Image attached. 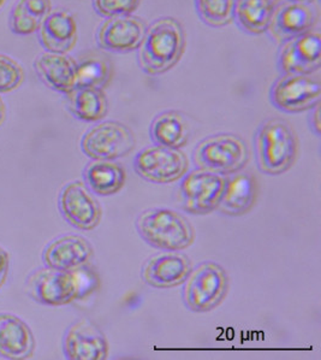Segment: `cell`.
I'll list each match as a JSON object with an SVG mask.
<instances>
[{"instance_id": "6da1fadb", "label": "cell", "mask_w": 321, "mask_h": 360, "mask_svg": "<svg viewBox=\"0 0 321 360\" xmlns=\"http://www.w3.org/2000/svg\"><path fill=\"white\" fill-rule=\"evenodd\" d=\"M185 50V34L173 17H160L147 27L138 47V65L148 75H162L180 62Z\"/></svg>"}, {"instance_id": "7a4b0ae2", "label": "cell", "mask_w": 321, "mask_h": 360, "mask_svg": "<svg viewBox=\"0 0 321 360\" xmlns=\"http://www.w3.org/2000/svg\"><path fill=\"white\" fill-rule=\"evenodd\" d=\"M254 148L260 172L267 175H280L295 163L299 141L288 121L270 118L256 129Z\"/></svg>"}, {"instance_id": "3957f363", "label": "cell", "mask_w": 321, "mask_h": 360, "mask_svg": "<svg viewBox=\"0 0 321 360\" xmlns=\"http://www.w3.org/2000/svg\"><path fill=\"white\" fill-rule=\"evenodd\" d=\"M136 231L148 245L164 251H182L194 243V228L175 210L155 207L142 211Z\"/></svg>"}, {"instance_id": "277c9868", "label": "cell", "mask_w": 321, "mask_h": 360, "mask_svg": "<svg viewBox=\"0 0 321 360\" xmlns=\"http://www.w3.org/2000/svg\"><path fill=\"white\" fill-rule=\"evenodd\" d=\"M197 168L219 175H232L244 169L249 148L241 136L230 133L211 135L197 143L192 153Z\"/></svg>"}, {"instance_id": "5b68a950", "label": "cell", "mask_w": 321, "mask_h": 360, "mask_svg": "<svg viewBox=\"0 0 321 360\" xmlns=\"http://www.w3.org/2000/svg\"><path fill=\"white\" fill-rule=\"evenodd\" d=\"M184 282V305L194 312L214 310L224 300L229 289L228 274L214 262H204L192 269Z\"/></svg>"}, {"instance_id": "8992f818", "label": "cell", "mask_w": 321, "mask_h": 360, "mask_svg": "<svg viewBox=\"0 0 321 360\" xmlns=\"http://www.w3.org/2000/svg\"><path fill=\"white\" fill-rule=\"evenodd\" d=\"M225 181V177L216 172L195 169L182 177L177 189V200L188 214H211L221 202Z\"/></svg>"}, {"instance_id": "52a82bcc", "label": "cell", "mask_w": 321, "mask_h": 360, "mask_svg": "<svg viewBox=\"0 0 321 360\" xmlns=\"http://www.w3.org/2000/svg\"><path fill=\"white\" fill-rule=\"evenodd\" d=\"M81 280L75 271L45 268L33 272L25 282V292L42 305L62 306L81 297Z\"/></svg>"}, {"instance_id": "ba28073f", "label": "cell", "mask_w": 321, "mask_h": 360, "mask_svg": "<svg viewBox=\"0 0 321 360\" xmlns=\"http://www.w3.org/2000/svg\"><path fill=\"white\" fill-rule=\"evenodd\" d=\"M133 131L121 122L106 121L88 130L81 140V150L94 160H114L133 151Z\"/></svg>"}, {"instance_id": "9c48e42d", "label": "cell", "mask_w": 321, "mask_h": 360, "mask_svg": "<svg viewBox=\"0 0 321 360\" xmlns=\"http://www.w3.org/2000/svg\"><path fill=\"white\" fill-rule=\"evenodd\" d=\"M321 82L317 76L285 74L270 89V101L282 112L297 113L320 104Z\"/></svg>"}, {"instance_id": "30bf717a", "label": "cell", "mask_w": 321, "mask_h": 360, "mask_svg": "<svg viewBox=\"0 0 321 360\" xmlns=\"http://www.w3.org/2000/svg\"><path fill=\"white\" fill-rule=\"evenodd\" d=\"M133 170L152 184H172L181 180L188 170V160L180 148L146 147L133 158Z\"/></svg>"}, {"instance_id": "8fae6325", "label": "cell", "mask_w": 321, "mask_h": 360, "mask_svg": "<svg viewBox=\"0 0 321 360\" xmlns=\"http://www.w3.org/2000/svg\"><path fill=\"white\" fill-rule=\"evenodd\" d=\"M317 21L319 10L313 1L285 0L275 5L267 32L282 44L313 30Z\"/></svg>"}, {"instance_id": "7c38bea8", "label": "cell", "mask_w": 321, "mask_h": 360, "mask_svg": "<svg viewBox=\"0 0 321 360\" xmlns=\"http://www.w3.org/2000/svg\"><path fill=\"white\" fill-rule=\"evenodd\" d=\"M277 65L282 75H310L317 72L321 67L320 32L310 30L300 37L282 42Z\"/></svg>"}, {"instance_id": "4fadbf2b", "label": "cell", "mask_w": 321, "mask_h": 360, "mask_svg": "<svg viewBox=\"0 0 321 360\" xmlns=\"http://www.w3.org/2000/svg\"><path fill=\"white\" fill-rule=\"evenodd\" d=\"M146 22L138 16L109 17L96 32V44L101 50L128 53L138 50L146 35Z\"/></svg>"}, {"instance_id": "5bb4252c", "label": "cell", "mask_w": 321, "mask_h": 360, "mask_svg": "<svg viewBox=\"0 0 321 360\" xmlns=\"http://www.w3.org/2000/svg\"><path fill=\"white\" fill-rule=\"evenodd\" d=\"M59 210L64 219L79 231H93L100 223V205L79 181L64 187L59 195Z\"/></svg>"}, {"instance_id": "9a60e30c", "label": "cell", "mask_w": 321, "mask_h": 360, "mask_svg": "<svg viewBox=\"0 0 321 360\" xmlns=\"http://www.w3.org/2000/svg\"><path fill=\"white\" fill-rule=\"evenodd\" d=\"M192 269V262L183 253L160 252L145 262L141 277L146 285L153 288H173L187 280Z\"/></svg>"}, {"instance_id": "2e32d148", "label": "cell", "mask_w": 321, "mask_h": 360, "mask_svg": "<svg viewBox=\"0 0 321 360\" xmlns=\"http://www.w3.org/2000/svg\"><path fill=\"white\" fill-rule=\"evenodd\" d=\"M64 354L70 360H105L109 342L100 328L88 319L71 324L63 340Z\"/></svg>"}, {"instance_id": "e0dca14e", "label": "cell", "mask_w": 321, "mask_h": 360, "mask_svg": "<svg viewBox=\"0 0 321 360\" xmlns=\"http://www.w3.org/2000/svg\"><path fill=\"white\" fill-rule=\"evenodd\" d=\"M93 248L86 238L79 235H63L45 248L42 259L47 268L76 271L92 259Z\"/></svg>"}, {"instance_id": "ac0fdd59", "label": "cell", "mask_w": 321, "mask_h": 360, "mask_svg": "<svg viewBox=\"0 0 321 360\" xmlns=\"http://www.w3.org/2000/svg\"><path fill=\"white\" fill-rule=\"evenodd\" d=\"M39 41L52 53H67L77 41V23L72 13L64 8L51 11L39 28Z\"/></svg>"}, {"instance_id": "d6986e66", "label": "cell", "mask_w": 321, "mask_h": 360, "mask_svg": "<svg viewBox=\"0 0 321 360\" xmlns=\"http://www.w3.org/2000/svg\"><path fill=\"white\" fill-rule=\"evenodd\" d=\"M35 340L27 323L11 314H0V356L6 359H28Z\"/></svg>"}, {"instance_id": "ffe728a7", "label": "cell", "mask_w": 321, "mask_h": 360, "mask_svg": "<svg viewBox=\"0 0 321 360\" xmlns=\"http://www.w3.org/2000/svg\"><path fill=\"white\" fill-rule=\"evenodd\" d=\"M256 194V179L251 172H235L226 179L225 188L217 209L226 216H241L254 206Z\"/></svg>"}, {"instance_id": "44dd1931", "label": "cell", "mask_w": 321, "mask_h": 360, "mask_svg": "<svg viewBox=\"0 0 321 360\" xmlns=\"http://www.w3.org/2000/svg\"><path fill=\"white\" fill-rule=\"evenodd\" d=\"M35 72L51 89L67 94L76 87L74 59L63 53L45 52L34 62Z\"/></svg>"}, {"instance_id": "7402d4cb", "label": "cell", "mask_w": 321, "mask_h": 360, "mask_svg": "<svg viewBox=\"0 0 321 360\" xmlns=\"http://www.w3.org/2000/svg\"><path fill=\"white\" fill-rule=\"evenodd\" d=\"M76 87L104 89L112 77L113 65L109 56L100 51H86L75 59Z\"/></svg>"}, {"instance_id": "603a6c76", "label": "cell", "mask_w": 321, "mask_h": 360, "mask_svg": "<svg viewBox=\"0 0 321 360\" xmlns=\"http://www.w3.org/2000/svg\"><path fill=\"white\" fill-rule=\"evenodd\" d=\"M150 134L158 146L181 148L189 141L190 128L182 113L169 110L155 116L150 123Z\"/></svg>"}, {"instance_id": "cb8c5ba5", "label": "cell", "mask_w": 321, "mask_h": 360, "mask_svg": "<svg viewBox=\"0 0 321 360\" xmlns=\"http://www.w3.org/2000/svg\"><path fill=\"white\" fill-rule=\"evenodd\" d=\"M88 189L100 197L119 192L126 184V172L121 164L113 160H94L84 172Z\"/></svg>"}, {"instance_id": "d4e9b609", "label": "cell", "mask_w": 321, "mask_h": 360, "mask_svg": "<svg viewBox=\"0 0 321 360\" xmlns=\"http://www.w3.org/2000/svg\"><path fill=\"white\" fill-rule=\"evenodd\" d=\"M275 5V0H236L234 21L246 33L251 35L265 33Z\"/></svg>"}, {"instance_id": "484cf974", "label": "cell", "mask_w": 321, "mask_h": 360, "mask_svg": "<svg viewBox=\"0 0 321 360\" xmlns=\"http://www.w3.org/2000/svg\"><path fill=\"white\" fill-rule=\"evenodd\" d=\"M67 96V108L81 121H101L109 111L107 98L103 89L75 87Z\"/></svg>"}, {"instance_id": "4316f807", "label": "cell", "mask_w": 321, "mask_h": 360, "mask_svg": "<svg viewBox=\"0 0 321 360\" xmlns=\"http://www.w3.org/2000/svg\"><path fill=\"white\" fill-rule=\"evenodd\" d=\"M51 11V0H20L10 16V28L17 35L35 33Z\"/></svg>"}, {"instance_id": "83f0119b", "label": "cell", "mask_w": 321, "mask_h": 360, "mask_svg": "<svg viewBox=\"0 0 321 360\" xmlns=\"http://www.w3.org/2000/svg\"><path fill=\"white\" fill-rule=\"evenodd\" d=\"M236 0H195L196 13L204 25L223 28L234 22Z\"/></svg>"}, {"instance_id": "f1b7e54d", "label": "cell", "mask_w": 321, "mask_h": 360, "mask_svg": "<svg viewBox=\"0 0 321 360\" xmlns=\"http://www.w3.org/2000/svg\"><path fill=\"white\" fill-rule=\"evenodd\" d=\"M25 77L21 65L8 56L0 55V93L11 92Z\"/></svg>"}, {"instance_id": "f546056e", "label": "cell", "mask_w": 321, "mask_h": 360, "mask_svg": "<svg viewBox=\"0 0 321 360\" xmlns=\"http://www.w3.org/2000/svg\"><path fill=\"white\" fill-rule=\"evenodd\" d=\"M141 0H93V6L99 16L109 17L121 16L133 13Z\"/></svg>"}, {"instance_id": "4dcf8cb0", "label": "cell", "mask_w": 321, "mask_h": 360, "mask_svg": "<svg viewBox=\"0 0 321 360\" xmlns=\"http://www.w3.org/2000/svg\"><path fill=\"white\" fill-rule=\"evenodd\" d=\"M8 270H10V256L4 248H0V289L8 280Z\"/></svg>"}, {"instance_id": "1f68e13d", "label": "cell", "mask_w": 321, "mask_h": 360, "mask_svg": "<svg viewBox=\"0 0 321 360\" xmlns=\"http://www.w3.org/2000/svg\"><path fill=\"white\" fill-rule=\"evenodd\" d=\"M309 127L317 136L321 134V122H320V108L317 105L315 108L312 109V112L309 115L308 118Z\"/></svg>"}, {"instance_id": "d6a6232c", "label": "cell", "mask_w": 321, "mask_h": 360, "mask_svg": "<svg viewBox=\"0 0 321 360\" xmlns=\"http://www.w3.org/2000/svg\"><path fill=\"white\" fill-rule=\"evenodd\" d=\"M5 118V106L3 101L0 99V124L4 122Z\"/></svg>"}, {"instance_id": "836d02e7", "label": "cell", "mask_w": 321, "mask_h": 360, "mask_svg": "<svg viewBox=\"0 0 321 360\" xmlns=\"http://www.w3.org/2000/svg\"><path fill=\"white\" fill-rule=\"evenodd\" d=\"M5 3V0H0V8H1V6H3V4H4Z\"/></svg>"}, {"instance_id": "e575fe53", "label": "cell", "mask_w": 321, "mask_h": 360, "mask_svg": "<svg viewBox=\"0 0 321 360\" xmlns=\"http://www.w3.org/2000/svg\"><path fill=\"white\" fill-rule=\"evenodd\" d=\"M299 1H314V0H299Z\"/></svg>"}]
</instances>
